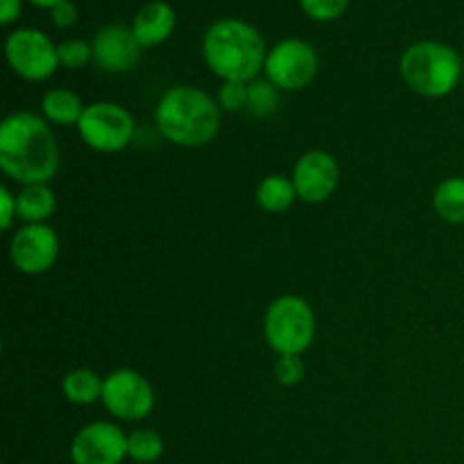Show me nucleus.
Wrapping results in <instances>:
<instances>
[{"instance_id":"obj_1","label":"nucleus","mask_w":464,"mask_h":464,"mask_svg":"<svg viewBox=\"0 0 464 464\" xmlns=\"http://www.w3.org/2000/svg\"><path fill=\"white\" fill-rule=\"evenodd\" d=\"M0 168L23 186L45 184L59 168L53 130L32 111H16L0 125Z\"/></svg>"},{"instance_id":"obj_2","label":"nucleus","mask_w":464,"mask_h":464,"mask_svg":"<svg viewBox=\"0 0 464 464\" xmlns=\"http://www.w3.org/2000/svg\"><path fill=\"white\" fill-rule=\"evenodd\" d=\"M204 59L208 68L225 82L256 80L258 71L266 68V44L258 30L238 18H225L208 27L204 34Z\"/></svg>"},{"instance_id":"obj_3","label":"nucleus","mask_w":464,"mask_h":464,"mask_svg":"<svg viewBox=\"0 0 464 464\" xmlns=\"http://www.w3.org/2000/svg\"><path fill=\"white\" fill-rule=\"evenodd\" d=\"M154 118L161 134L184 148L207 145L220 130L216 100L195 86H172L159 102Z\"/></svg>"},{"instance_id":"obj_4","label":"nucleus","mask_w":464,"mask_h":464,"mask_svg":"<svg viewBox=\"0 0 464 464\" xmlns=\"http://www.w3.org/2000/svg\"><path fill=\"white\" fill-rule=\"evenodd\" d=\"M401 75L415 93L444 98L462 80V59L449 45L421 41L403 53Z\"/></svg>"},{"instance_id":"obj_5","label":"nucleus","mask_w":464,"mask_h":464,"mask_svg":"<svg viewBox=\"0 0 464 464\" xmlns=\"http://www.w3.org/2000/svg\"><path fill=\"white\" fill-rule=\"evenodd\" d=\"M266 340L279 356H302L315 338V315L306 299L285 295L266 313Z\"/></svg>"},{"instance_id":"obj_6","label":"nucleus","mask_w":464,"mask_h":464,"mask_svg":"<svg viewBox=\"0 0 464 464\" xmlns=\"http://www.w3.org/2000/svg\"><path fill=\"white\" fill-rule=\"evenodd\" d=\"M77 130L89 148L98 152H121L134 139V118L116 102H93L84 109Z\"/></svg>"},{"instance_id":"obj_7","label":"nucleus","mask_w":464,"mask_h":464,"mask_svg":"<svg viewBox=\"0 0 464 464\" xmlns=\"http://www.w3.org/2000/svg\"><path fill=\"white\" fill-rule=\"evenodd\" d=\"M317 53L302 39H285L276 44L266 57V75L275 86L299 91L317 75Z\"/></svg>"},{"instance_id":"obj_8","label":"nucleus","mask_w":464,"mask_h":464,"mask_svg":"<svg viewBox=\"0 0 464 464\" xmlns=\"http://www.w3.org/2000/svg\"><path fill=\"white\" fill-rule=\"evenodd\" d=\"M5 54L14 71L30 82L48 80L59 66L53 41L39 30H16L5 44Z\"/></svg>"},{"instance_id":"obj_9","label":"nucleus","mask_w":464,"mask_h":464,"mask_svg":"<svg viewBox=\"0 0 464 464\" xmlns=\"http://www.w3.org/2000/svg\"><path fill=\"white\" fill-rule=\"evenodd\" d=\"M102 403L113 417L139 421L154 408L152 385L134 370H116L104 379Z\"/></svg>"},{"instance_id":"obj_10","label":"nucleus","mask_w":464,"mask_h":464,"mask_svg":"<svg viewBox=\"0 0 464 464\" xmlns=\"http://www.w3.org/2000/svg\"><path fill=\"white\" fill-rule=\"evenodd\" d=\"M127 456V435L109 421H93L72 438V464H121Z\"/></svg>"},{"instance_id":"obj_11","label":"nucleus","mask_w":464,"mask_h":464,"mask_svg":"<svg viewBox=\"0 0 464 464\" xmlns=\"http://www.w3.org/2000/svg\"><path fill=\"white\" fill-rule=\"evenodd\" d=\"M14 266L25 275H41L50 270L59 256V238L53 227L48 225H25L14 234L9 245Z\"/></svg>"},{"instance_id":"obj_12","label":"nucleus","mask_w":464,"mask_h":464,"mask_svg":"<svg viewBox=\"0 0 464 464\" xmlns=\"http://www.w3.org/2000/svg\"><path fill=\"white\" fill-rule=\"evenodd\" d=\"M338 163L331 154L313 150V152L304 154L297 161L293 172V184L297 190V198L304 202L320 204L326 198H331L338 186Z\"/></svg>"},{"instance_id":"obj_13","label":"nucleus","mask_w":464,"mask_h":464,"mask_svg":"<svg viewBox=\"0 0 464 464\" xmlns=\"http://www.w3.org/2000/svg\"><path fill=\"white\" fill-rule=\"evenodd\" d=\"M140 44L136 41L131 27L107 25L95 34L93 41V59L102 71L107 72H125L139 62Z\"/></svg>"},{"instance_id":"obj_14","label":"nucleus","mask_w":464,"mask_h":464,"mask_svg":"<svg viewBox=\"0 0 464 464\" xmlns=\"http://www.w3.org/2000/svg\"><path fill=\"white\" fill-rule=\"evenodd\" d=\"M175 12L168 3H148L134 18V32L136 41L140 48H154V45L163 44L168 36L175 30Z\"/></svg>"},{"instance_id":"obj_15","label":"nucleus","mask_w":464,"mask_h":464,"mask_svg":"<svg viewBox=\"0 0 464 464\" xmlns=\"http://www.w3.org/2000/svg\"><path fill=\"white\" fill-rule=\"evenodd\" d=\"M16 207L21 220H25L27 225H41L54 213L57 199L45 184H32L21 190V195L16 198Z\"/></svg>"},{"instance_id":"obj_16","label":"nucleus","mask_w":464,"mask_h":464,"mask_svg":"<svg viewBox=\"0 0 464 464\" xmlns=\"http://www.w3.org/2000/svg\"><path fill=\"white\" fill-rule=\"evenodd\" d=\"M41 109H44V116L54 125H80L86 107L72 91L53 89L44 95Z\"/></svg>"},{"instance_id":"obj_17","label":"nucleus","mask_w":464,"mask_h":464,"mask_svg":"<svg viewBox=\"0 0 464 464\" xmlns=\"http://www.w3.org/2000/svg\"><path fill=\"white\" fill-rule=\"evenodd\" d=\"M435 213L451 225L464 222V179L462 177H449L435 188L433 198Z\"/></svg>"},{"instance_id":"obj_18","label":"nucleus","mask_w":464,"mask_h":464,"mask_svg":"<svg viewBox=\"0 0 464 464\" xmlns=\"http://www.w3.org/2000/svg\"><path fill=\"white\" fill-rule=\"evenodd\" d=\"M297 198L293 179L284 175H270L261 181L256 190V199L261 204L263 211L267 213H281L290 208V204Z\"/></svg>"},{"instance_id":"obj_19","label":"nucleus","mask_w":464,"mask_h":464,"mask_svg":"<svg viewBox=\"0 0 464 464\" xmlns=\"http://www.w3.org/2000/svg\"><path fill=\"white\" fill-rule=\"evenodd\" d=\"M102 385L104 381L95 372L75 370L63 379V394L68 401L77 403V406H89V403L102 399Z\"/></svg>"},{"instance_id":"obj_20","label":"nucleus","mask_w":464,"mask_h":464,"mask_svg":"<svg viewBox=\"0 0 464 464\" xmlns=\"http://www.w3.org/2000/svg\"><path fill=\"white\" fill-rule=\"evenodd\" d=\"M163 453V440L157 430L140 429L127 435V456L134 462L150 464L157 462Z\"/></svg>"},{"instance_id":"obj_21","label":"nucleus","mask_w":464,"mask_h":464,"mask_svg":"<svg viewBox=\"0 0 464 464\" xmlns=\"http://www.w3.org/2000/svg\"><path fill=\"white\" fill-rule=\"evenodd\" d=\"M279 107V86L272 84L270 80H254L249 82V102L247 111L256 118H267Z\"/></svg>"},{"instance_id":"obj_22","label":"nucleus","mask_w":464,"mask_h":464,"mask_svg":"<svg viewBox=\"0 0 464 464\" xmlns=\"http://www.w3.org/2000/svg\"><path fill=\"white\" fill-rule=\"evenodd\" d=\"M57 54H59V66L66 68H82L89 63V59L93 57V48L89 44L80 39L72 41H63L62 45H57Z\"/></svg>"},{"instance_id":"obj_23","label":"nucleus","mask_w":464,"mask_h":464,"mask_svg":"<svg viewBox=\"0 0 464 464\" xmlns=\"http://www.w3.org/2000/svg\"><path fill=\"white\" fill-rule=\"evenodd\" d=\"M249 102V84L243 82H225L220 89V107L225 111H243Z\"/></svg>"},{"instance_id":"obj_24","label":"nucleus","mask_w":464,"mask_h":464,"mask_svg":"<svg viewBox=\"0 0 464 464\" xmlns=\"http://www.w3.org/2000/svg\"><path fill=\"white\" fill-rule=\"evenodd\" d=\"M304 12L315 21H334L347 9L349 0H299Z\"/></svg>"},{"instance_id":"obj_25","label":"nucleus","mask_w":464,"mask_h":464,"mask_svg":"<svg viewBox=\"0 0 464 464\" xmlns=\"http://www.w3.org/2000/svg\"><path fill=\"white\" fill-rule=\"evenodd\" d=\"M306 374V365H304L302 356H279L275 365V376L281 385H297Z\"/></svg>"},{"instance_id":"obj_26","label":"nucleus","mask_w":464,"mask_h":464,"mask_svg":"<svg viewBox=\"0 0 464 464\" xmlns=\"http://www.w3.org/2000/svg\"><path fill=\"white\" fill-rule=\"evenodd\" d=\"M14 218H18L16 198H14L7 188H0V227H3V229H9Z\"/></svg>"},{"instance_id":"obj_27","label":"nucleus","mask_w":464,"mask_h":464,"mask_svg":"<svg viewBox=\"0 0 464 464\" xmlns=\"http://www.w3.org/2000/svg\"><path fill=\"white\" fill-rule=\"evenodd\" d=\"M50 14H53V23H54V25H59V27H71L72 23H75V18H77L75 5H71L68 0L54 5V7L50 9Z\"/></svg>"},{"instance_id":"obj_28","label":"nucleus","mask_w":464,"mask_h":464,"mask_svg":"<svg viewBox=\"0 0 464 464\" xmlns=\"http://www.w3.org/2000/svg\"><path fill=\"white\" fill-rule=\"evenodd\" d=\"M18 14H21V0H3V3H0V21H3L5 25H9Z\"/></svg>"},{"instance_id":"obj_29","label":"nucleus","mask_w":464,"mask_h":464,"mask_svg":"<svg viewBox=\"0 0 464 464\" xmlns=\"http://www.w3.org/2000/svg\"><path fill=\"white\" fill-rule=\"evenodd\" d=\"M32 3H34V5H39V7H50V9H53L54 5L63 3V0H32Z\"/></svg>"},{"instance_id":"obj_30","label":"nucleus","mask_w":464,"mask_h":464,"mask_svg":"<svg viewBox=\"0 0 464 464\" xmlns=\"http://www.w3.org/2000/svg\"><path fill=\"white\" fill-rule=\"evenodd\" d=\"M462 82H464V62H462Z\"/></svg>"}]
</instances>
